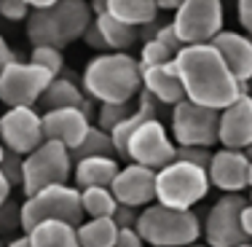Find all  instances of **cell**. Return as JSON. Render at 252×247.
<instances>
[{
  "instance_id": "44dd1931",
  "label": "cell",
  "mask_w": 252,
  "mask_h": 247,
  "mask_svg": "<svg viewBox=\"0 0 252 247\" xmlns=\"http://www.w3.org/2000/svg\"><path fill=\"white\" fill-rule=\"evenodd\" d=\"M38 105H43V113L46 110H64V107H81V110L89 113V100L83 94V89H78L75 81L59 75L49 83V89L43 92Z\"/></svg>"
},
{
  "instance_id": "f35d334b",
  "label": "cell",
  "mask_w": 252,
  "mask_h": 247,
  "mask_svg": "<svg viewBox=\"0 0 252 247\" xmlns=\"http://www.w3.org/2000/svg\"><path fill=\"white\" fill-rule=\"evenodd\" d=\"M236 14L239 25L244 27V35L252 38V0H236Z\"/></svg>"
},
{
  "instance_id": "e575fe53",
  "label": "cell",
  "mask_w": 252,
  "mask_h": 247,
  "mask_svg": "<svg viewBox=\"0 0 252 247\" xmlns=\"http://www.w3.org/2000/svg\"><path fill=\"white\" fill-rule=\"evenodd\" d=\"M175 159L188 161V164H196V167H204V170H207L209 161H212V153H209V148H177Z\"/></svg>"
},
{
  "instance_id": "7c38bea8",
  "label": "cell",
  "mask_w": 252,
  "mask_h": 247,
  "mask_svg": "<svg viewBox=\"0 0 252 247\" xmlns=\"http://www.w3.org/2000/svg\"><path fill=\"white\" fill-rule=\"evenodd\" d=\"M0 142L8 153L27 156L43 145V116L35 107H8L0 116Z\"/></svg>"
},
{
  "instance_id": "816d5d0a",
  "label": "cell",
  "mask_w": 252,
  "mask_h": 247,
  "mask_svg": "<svg viewBox=\"0 0 252 247\" xmlns=\"http://www.w3.org/2000/svg\"><path fill=\"white\" fill-rule=\"evenodd\" d=\"M247 94H250V97H252V81L247 83Z\"/></svg>"
},
{
  "instance_id": "4dcf8cb0",
  "label": "cell",
  "mask_w": 252,
  "mask_h": 247,
  "mask_svg": "<svg viewBox=\"0 0 252 247\" xmlns=\"http://www.w3.org/2000/svg\"><path fill=\"white\" fill-rule=\"evenodd\" d=\"M22 231V220H19V204L16 202H5L0 204V239L11 237L14 239V234Z\"/></svg>"
},
{
  "instance_id": "9c48e42d",
  "label": "cell",
  "mask_w": 252,
  "mask_h": 247,
  "mask_svg": "<svg viewBox=\"0 0 252 247\" xmlns=\"http://www.w3.org/2000/svg\"><path fill=\"white\" fill-rule=\"evenodd\" d=\"M51 81L43 68L16 59L0 73V102L5 107H35Z\"/></svg>"
},
{
  "instance_id": "484cf974",
  "label": "cell",
  "mask_w": 252,
  "mask_h": 247,
  "mask_svg": "<svg viewBox=\"0 0 252 247\" xmlns=\"http://www.w3.org/2000/svg\"><path fill=\"white\" fill-rule=\"evenodd\" d=\"M75 231L81 247H113L118 237V226L113 218H86Z\"/></svg>"
},
{
  "instance_id": "f5cc1de1",
  "label": "cell",
  "mask_w": 252,
  "mask_h": 247,
  "mask_svg": "<svg viewBox=\"0 0 252 247\" xmlns=\"http://www.w3.org/2000/svg\"><path fill=\"white\" fill-rule=\"evenodd\" d=\"M239 247H252V242H244V245H239Z\"/></svg>"
},
{
  "instance_id": "60d3db41",
  "label": "cell",
  "mask_w": 252,
  "mask_h": 247,
  "mask_svg": "<svg viewBox=\"0 0 252 247\" xmlns=\"http://www.w3.org/2000/svg\"><path fill=\"white\" fill-rule=\"evenodd\" d=\"M11 62H16V54H14V49L8 46V40L0 35V73H3V70L8 68Z\"/></svg>"
},
{
  "instance_id": "8992f818",
  "label": "cell",
  "mask_w": 252,
  "mask_h": 247,
  "mask_svg": "<svg viewBox=\"0 0 252 247\" xmlns=\"http://www.w3.org/2000/svg\"><path fill=\"white\" fill-rule=\"evenodd\" d=\"M73 177V153L59 142L46 140L22 161V191L32 196L49 185H67Z\"/></svg>"
},
{
  "instance_id": "9a60e30c",
  "label": "cell",
  "mask_w": 252,
  "mask_h": 247,
  "mask_svg": "<svg viewBox=\"0 0 252 247\" xmlns=\"http://www.w3.org/2000/svg\"><path fill=\"white\" fill-rule=\"evenodd\" d=\"M218 142L228 150H247L252 145V97L242 94L233 105L220 110Z\"/></svg>"
},
{
  "instance_id": "5b68a950",
  "label": "cell",
  "mask_w": 252,
  "mask_h": 247,
  "mask_svg": "<svg viewBox=\"0 0 252 247\" xmlns=\"http://www.w3.org/2000/svg\"><path fill=\"white\" fill-rule=\"evenodd\" d=\"M19 220H22V234L32 231L38 223L46 220H59L70 226H81L86 220L81 207V191L75 185H49L32 196H25L19 204Z\"/></svg>"
},
{
  "instance_id": "2e32d148",
  "label": "cell",
  "mask_w": 252,
  "mask_h": 247,
  "mask_svg": "<svg viewBox=\"0 0 252 247\" xmlns=\"http://www.w3.org/2000/svg\"><path fill=\"white\" fill-rule=\"evenodd\" d=\"M247 170H250V159L244 156V150L220 148L218 153H212L207 175L212 188L223 191V194H242L247 188Z\"/></svg>"
},
{
  "instance_id": "d4e9b609",
  "label": "cell",
  "mask_w": 252,
  "mask_h": 247,
  "mask_svg": "<svg viewBox=\"0 0 252 247\" xmlns=\"http://www.w3.org/2000/svg\"><path fill=\"white\" fill-rule=\"evenodd\" d=\"M94 25H97L102 40H105L107 51H129L137 43V38H140V30L137 27L124 25V22L113 19L110 14L94 16Z\"/></svg>"
},
{
  "instance_id": "52a82bcc",
  "label": "cell",
  "mask_w": 252,
  "mask_h": 247,
  "mask_svg": "<svg viewBox=\"0 0 252 247\" xmlns=\"http://www.w3.org/2000/svg\"><path fill=\"white\" fill-rule=\"evenodd\" d=\"M223 0H185L175 11L172 27L183 46H204L223 33Z\"/></svg>"
},
{
  "instance_id": "836d02e7",
  "label": "cell",
  "mask_w": 252,
  "mask_h": 247,
  "mask_svg": "<svg viewBox=\"0 0 252 247\" xmlns=\"http://www.w3.org/2000/svg\"><path fill=\"white\" fill-rule=\"evenodd\" d=\"M30 5L25 0H0V19L8 22H27Z\"/></svg>"
},
{
  "instance_id": "f1b7e54d",
  "label": "cell",
  "mask_w": 252,
  "mask_h": 247,
  "mask_svg": "<svg viewBox=\"0 0 252 247\" xmlns=\"http://www.w3.org/2000/svg\"><path fill=\"white\" fill-rule=\"evenodd\" d=\"M30 62L38 65V68H43L51 78H59L62 70H64V54H62V49L38 46V49H32V54H30Z\"/></svg>"
},
{
  "instance_id": "4316f807",
  "label": "cell",
  "mask_w": 252,
  "mask_h": 247,
  "mask_svg": "<svg viewBox=\"0 0 252 247\" xmlns=\"http://www.w3.org/2000/svg\"><path fill=\"white\" fill-rule=\"evenodd\" d=\"M81 207L86 218H113V212L118 210V202L110 188H83Z\"/></svg>"
},
{
  "instance_id": "b9f144b4",
  "label": "cell",
  "mask_w": 252,
  "mask_h": 247,
  "mask_svg": "<svg viewBox=\"0 0 252 247\" xmlns=\"http://www.w3.org/2000/svg\"><path fill=\"white\" fill-rule=\"evenodd\" d=\"M242 231H244V237H247V242L252 239V202L247 199V204H244V210H242Z\"/></svg>"
},
{
  "instance_id": "3957f363",
  "label": "cell",
  "mask_w": 252,
  "mask_h": 247,
  "mask_svg": "<svg viewBox=\"0 0 252 247\" xmlns=\"http://www.w3.org/2000/svg\"><path fill=\"white\" fill-rule=\"evenodd\" d=\"M134 228L148 247H188L201 239V220L193 210H169L156 202L140 210Z\"/></svg>"
},
{
  "instance_id": "d590c367",
  "label": "cell",
  "mask_w": 252,
  "mask_h": 247,
  "mask_svg": "<svg viewBox=\"0 0 252 247\" xmlns=\"http://www.w3.org/2000/svg\"><path fill=\"white\" fill-rule=\"evenodd\" d=\"M151 38H156L158 43H164L166 49H169L172 54H175V57H177V51L183 49V40L177 38V33H175V27H172V22H169V25H161V27H156Z\"/></svg>"
},
{
  "instance_id": "f6af8a7d",
  "label": "cell",
  "mask_w": 252,
  "mask_h": 247,
  "mask_svg": "<svg viewBox=\"0 0 252 247\" xmlns=\"http://www.w3.org/2000/svg\"><path fill=\"white\" fill-rule=\"evenodd\" d=\"M183 3H185V0H156V5H158V11H177Z\"/></svg>"
},
{
  "instance_id": "bcb514c9",
  "label": "cell",
  "mask_w": 252,
  "mask_h": 247,
  "mask_svg": "<svg viewBox=\"0 0 252 247\" xmlns=\"http://www.w3.org/2000/svg\"><path fill=\"white\" fill-rule=\"evenodd\" d=\"M5 247H30V239H27V234H22V237H14V239H8V245Z\"/></svg>"
},
{
  "instance_id": "ee69618b",
  "label": "cell",
  "mask_w": 252,
  "mask_h": 247,
  "mask_svg": "<svg viewBox=\"0 0 252 247\" xmlns=\"http://www.w3.org/2000/svg\"><path fill=\"white\" fill-rule=\"evenodd\" d=\"M11 199V183L3 177V172H0V204H5Z\"/></svg>"
},
{
  "instance_id": "7dc6e473",
  "label": "cell",
  "mask_w": 252,
  "mask_h": 247,
  "mask_svg": "<svg viewBox=\"0 0 252 247\" xmlns=\"http://www.w3.org/2000/svg\"><path fill=\"white\" fill-rule=\"evenodd\" d=\"M247 188L252 191V161H250V170H247Z\"/></svg>"
},
{
  "instance_id": "ac0fdd59",
  "label": "cell",
  "mask_w": 252,
  "mask_h": 247,
  "mask_svg": "<svg viewBox=\"0 0 252 247\" xmlns=\"http://www.w3.org/2000/svg\"><path fill=\"white\" fill-rule=\"evenodd\" d=\"M142 92H148L151 97L158 102V105H172L185 100L183 83H180L175 59L166 65H156V68L142 70Z\"/></svg>"
},
{
  "instance_id": "6da1fadb",
  "label": "cell",
  "mask_w": 252,
  "mask_h": 247,
  "mask_svg": "<svg viewBox=\"0 0 252 247\" xmlns=\"http://www.w3.org/2000/svg\"><path fill=\"white\" fill-rule=\"evenodd\" d=\"M175 68L183 83L185 100L196 102L209 110H225L233 105L247 89L233 78L212 43L204 46H183L175 57Z\"/></svg>"
},
{
  "instance_id": "74e56055",
  "label": "cell",
  "mask_w": 252,
  "mask_h": 247,
  "mask_svg": "<svg viewBox=\"0 0 252 247\" xmlns=\"http://www.w3.org/2000/svg\"><path fill=\"white\" fill-rule=\"evenodd\" d=\"M113 247H148L142 242V237L137 234V228H118V237Z\"/></svg>"
},
{
  "instance_id": "7402d4cb",
  "label": "cell",
  "mask_w": 252,
  "mask_h": 247,
  "mask_svg": "<svg viewBox=\"0 0 252 247\" xmlns=\"http://www.w3.org/2000/svg\"><path fill=\"white\" fill-rule=\"evenodd\" d=\"M107 14L129 27H148L158 16L156 0H107Z\"/></svg>"
},
{
  "instance_id": "ab89813d",
  "label": "cell",
  "mask_w": 252,
  "mask_h": 247,
  "mask_svg": "<svg viewBox=\"0 0 252 247\" xmlns=\"http://www.w3.org/2000/svg\"><path fill=\"white\" fill-rule=\"evenodd\" d=\"M81 40H86V46H92V49H97V51H102L105 54L107 51V46H105V40H102V35H99V30H97V25H89V30L83 33V38Z\"/></svg>"
},
{
  "instance_id": "8d00e7d4",
  "label": "cell",
  "mask_w": 252,
  "mask_h": 247,
  "mask_svg": "<svg viewBox=\"0 0 252 247\" xmlns=\"http://www.w3.org/2000/svg\"><path fill=\"white\" fill-rule=\"evenodd\" d=\"M137 215H140V210H134V207H124V204H118V210L113 212V223H116L118 228H134Z\"/></svg>"
},
{
  "instance_id": "7a4b0ae2",
  "label": "cell",
  "mask_w": 252,
  "mask_h": 247,
  "mask_svg": "<svg viewBox=\"0 0 252 247\" xmlns=\"http://www.w3.org/2000/svg\"><path fill=\"white\" fill-rule=\"evenodd\" d=\"M142 89V70L137 57L129 51L97 54L83 68V94L99 105H124L134 102Z\"/></svg>"
},
{
  "instance_id": "e0dca14e",
  "label": "cell",
  "mask_w": 252,
  "mask_h": 247,
  "mask_svg": "<svg viewBox=\"0 0 252 247\" xmlns=\"http://www.w3.org/2000/svg\"><path fill=\"white\" fill-rule=\"evenodd\" d=\"M212 46L218 49L220 57H223V62L228 65V70L233 73V78L247 89V83L252 81V38L244 33L223 30V33L212 40Z\"/></svg>"
},
{
  "instance_id": "ffe728a7",
  "label": "cell",
  "mask_w": 252,
  "mask_h": 247,
  "mask_svg": "<svg viewBox=\"0 0 252 247\" xmlns=\"http://www.w3.org/2000/svg\"><path fill=\"white\" fill-rule=\"evenodd\" d=\"M54 19H57V27L62 33L64 46L75 43V40L83 38V33L89 30V25L94 22L92 5L86 0H59L51 8Z\"/></svg>"
},
{
  "instance_id": "7bdbcfd3",
  "label": "cell",
  "mask_w": 252,
  "mask_h": 247,
  "mask_svg": "<svg viewBox=\"0 0 252 247\" xmlns=\"http://www.w3.org/2000/svg\"><path fill=\"white\" fill-rule=\"evenodd\" d=\"M25 3L30 5V11H49L59 3V0H25Z\"/></svg>"
},
{
  "instance_id": "cb8c5ba5",
  "label": "cell",
  "mask_w": 252,
  "mask_h": 247,
  "mask_svg": "<svg viewBox=\"0 0 252 247\" xmlns=\"http://www.w3.org/2000/svg\"><path fill=\"white\" fill-rule=\"evenodd\" d=\"M27 40L32 43V49L38 46H51V49H64L62 33L57 27L51 8L49 11H30L27 16Z\"/></svg>"
},
{
  "instance_id": "d6a6232c",
  "label": "cell",
  "mask_w": 252,
  "mask_h": 247,
  "mask_svg": "<svg viewBox=\"0 0 252 247\" xmlns=\"http://www.w3.org/2000/svg\"><path fill=\"white\" fill-rule=\"evenodd\" d=\"M22 161H25V156L8 153V150H5L3 161H0V172H3V177L11 183V188H14V185H22Z\"/></svg>"
},
{
  "instance_id": "5bb4252c",
  "label": "cell",
  "mask_w": 252,
  "mask_h": 247,
  "mask_svg": "<svg viewBox=\"0 0 252 247\" xmlns=\"http://www.w3.org/2000/svg\"><path fill=\"white\" fill-rule=\"evenodd\" d=\"M43 116V137L51 142H59L73 153L83 142V137L92 129V118L81 107H64V110H46Z\"/></svg>"
},
{
  "instance_id": "f546056e",
  "label": "cell",
  "mask_w": 252,
  "mask_h": 247,
  "mask_svg": "<svg viewBox=\"0 0 252 247\" xmlns=\"http://www.w3.org/2000/svg\"><path fill=\"white\" fill-rule=\"evenodd\" d=\"M172 59H175V54L166 49L164 43H158L156 38H148L142 43V51L137 57V62H140V70H148V68H156V65H166Z\"/></svg>"
},
{
  "instance_id": "603a6c76",
  "label": "cell",
  "mask_w": 252,
  "mask_h": 247,
  "mask_svg": "<svg viewBox=\"0 0 252 247\" xmlns=\"http://www.w3.org/2000/svg\"><path fill=\"white\" fill-rule=\"evenodd\" d=\"M27 239H30V247H81L75 226L59 220L38 223L32 231H27Z\"/></svg>"
},
{
  "instance_id": "1f68e13d",
  "label": "cell",
  "mask_w": 252,
  "mask_h": 247,
  "mask_svg": "<svg viewBox=\"0 0 252 247\" xmlns=\"http://www.w3.org/2000/svg\"><path fill=\"white\" fill-rule=\"evenodd\" d=\"M134 110L137 107H131V102H124V105H99V129L110 132L118 121H124Z\"/></svg>"
},
{
  "instance_id": "30bf717a",
  "label": "cell",
  "mask_w": 252,
  "mask_h": 247,
  "mask_svg": "<svg viewBox=\"0 0 252 247\" xmlns=\"http://www.w3.org/2000/svg\"><path fill=\"white\" fill-rule=\"evenodd\" d=\"M247 199L242 194H223L209 207L207 218L201 223L204 245L209 247H239L247 242L242 231V210Z\"/></svg>"
},
{
  "instance_id": "db71d44e",
  "label": "cell",
  "mask_w": 252,
  "mask_h": 247,
  "mask_svg": "<svg viewBox=\"0 0 252 247\" xmlns=\"http://www.w3.org/2000/svg\"><path fill=\"white\" fill-rule=\"evenodd\" d=\"M0 247H5V242H3V239H0Z\"/></svg>"
},
{
  "instance_id": "277c9868",
  "label": "cell",
  "mask_w": 252,
  "mask_h": 247,
  "mask_svg": "<svg viewBox=\"0 0 252 247\" xmlns=\"http://www.w3.org/2000/svg\"><path fill=\"white\" fill-rule=\"evenodd\" d=\"M212 188L204 167L175 159L156 172V204L169 210H193Z\"/></svg>"
},
{
  "instance_id": "f907efd6",
  "label": "cell",
  "mask_w": 252,
  "mask_h": 247,
  "mask_svg": "<svg viewBox=\"0 0 252 247\" xmlns=\"http://www.w3.org/2000/svg\"><path fill=\"white\" fill-rule=\"evenodd\" d=\"M188 247H209V245H201V242H193V245H188Z\"/></svg>"
},
{
  "instance_id": "11a10c76",
  "label": "cell",
  "mask_w": 252,
  "mask_h": 247,
  "mask_svg": "<svg viewBox=\"0 0 252 247\" xmlns=\"http://www.w3.org/2000/svg\"><path fill=\"white\" fill-rule=\"evenodd\" d=\"M250 202H252V191H250Z\"/></svg>"
},
{
  "instance_id": "8fae6325",
  "label": "cell",
  "mask_w": 252,
  "mask_h": 247,
  "mask_svg": "<svg viewBox=\"0 0 252 247\" xmlns=\"http://www.w3.org/2000/svg\"><path fill=\"white\" fill-rule=\"evenodd\" d=\"M175 153H177V145L172 140V135L166 132V126L158 118H148L131 135L129 148H126V161L158 172L175 161Z\"/></svg>"
},
{
  "instance_id": "ba28073f",
  "label": "cell",
  "mask_w": 252,
  "mask_h": 247,
  "mask_svg": "<svg viewBox=\"0 0 252 247\" xmlns=\"http://www.w3.org/2000/svg\"><path fill=\"white\" fill-rule=\"evenodd\" d=\"M220 113L183 100L172 107V140L177 148H212L218 142Z\"/></svg>"
},
{
  "instance_id": "d6986e66",
  "label": "cell",
  "mask_w": 252,
  "mask_h": 247,
  "mask_svg": "<svg viewBox=\"0 0 252 247\" xmlns=\"http://www.w3.org/2000/svg\"><path fill=\"white\" fill-rule=\"evenodd\" d=\"M118 164L116 156H89V159L73 161V183L78 191L83 188H110V183L116 180Z\"/></svg>"
},
{
  "instance_id": "83f0119b",
  "label": "cell",
  "mask_w": 252,
  "mask_h": 247,
  "mask_svg": "<svg viewBox=\"0 0 252 247\" xmlns=\"http://www.w3.org/2000/svg\"><path fill=\"white\" fill-rule=\"evenodd\" d=\"M89 156H116L113 153V142H110V135L105 129L92 124L89 135L83 137V142L73 150V161L78 159H89Z\"/></svg>"
},
{
  "instance_id": "681fc988",
  "label": "cell",
  "mask_w": 252,
  "mask_h": 247,
  "mask_svg": "<svg viewBox=\"0 0 252 247\" xmlns=\"http://www.w3.org/2000/svg\"><path fill=\"white\" fill-rule=\"evenodd\" d=\"M3 156H5V148H3V142H0V161H3Z\"/></svg>"
},
{
  "instance_id": "4fadbf2b",
  "label": "cell",
  "mask_w": 252,
  "mask_h": 247,
  "mask_svg": "<svg viewBox=\"0 0 252 247\" xmlns=\"http://www.w3.org/2000/svg\"><path fill=\"white\" fill-rule=\"evenodd\" d=\"M110 191L124 207H151L156 202V172L140 164H126L118 170L116 180L110 183Z\"/></svg>"
},
{
  "instance_id": "c3c4849f",
  "label": "cell",
  "mask_w": 252,
  "mask_h": 247,
  "mask_svg": "<svg viewBox=\"0 0 252 247\" xmlns=\"http://www.w3.org/2000/svg\"><path fill=\"white\" fill-rule=\"evenodd\" d=\"M244 156H247V159H250V161H252V145H250V148H247V150H244Z\"/></svg>"
}]
</instances>
